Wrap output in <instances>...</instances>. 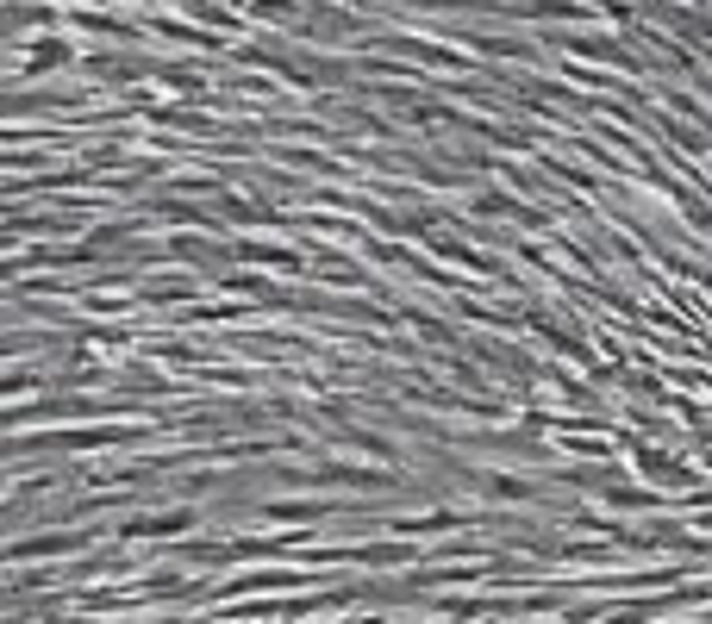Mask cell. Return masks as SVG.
<instances>
[{
	"label": "cell",
	"instance_id": "obj_1",
	"mask_svg": "<svg viewBox=\"0 0 712 624\" xmlns=\"http://www.w3.org/2000/svg\"><path fill=\"white\" fill-rule=\"evenodd\" d=\"M88 544H95L88 530H32V537H13L0 556H13V562H50V556H69V549H88Z\"/></svg>",
	"mask_w": 712,
	"mask_h": 624
},
{
	"label": "cell",
	"instance_id": "obj_2",
	"mask_svg": "<svg viewBox=\"0 0 712 624\" xmlns=\"http://www.w3.org/2000/svg\"><path fill=\"white\" fill-rule=\"evenodd\" d=\"M632 462L644 468L650 481H663V487H694V468L681 462V456H663L656 443H632Z\"/></svg>",
	"mask_w": 712,
	"mask_h": 624
},
{
	"label": "cell",
	"instance_id": "obj_3",
	"mask_svg": "<svg viewBox=\"0 0 712 624\" xmlns=\"http://www.w3.org/2000/svg\"><path fill=\"white\" fill-rule=\"evenodd\" d=\"M569 50H575V57H587V62H613V69H644L637 50H625L618 38H601V31H575Z\"/></svg>",
	"mask_w": 712,
	"mask_h": 624
},
{
	"label": "cell",
	"instance_id": "obj_4",
	"mask_svg": "<svg viewBox=\"0 0 712 624\" xmlns=\"http://www.w3.org/2000/svg\"><path fill=\"white\" fill-rule=\"evenodd\" d=\"M182 530H194V513L188 506H175V513H144V518H126L119 525V537H182Z\"/></svg>",
	"mask_w": 712,
	"mask_h": 624
},
{
	"label": "cell",
	"instance_id": "obj_5",
	"mask_svg": "<svg viewBox=\"0 0 712 624\" xmlns=\"http://www.w3.org/2000/svg\"><path fill=\"white\" fill-rule=\"evenodd\" d=\"M332 513H338L332 499H270L263 506L270 525H319V518H332Z\"/></svg>",
	"mask_w": 712,
	"mask_h": 624
},
{
	"label": "cell",
	"instance_id": "obj_6",
	"mask_svg": "<svg viewBox=\"0 0 712 624\" xmlns=\"http://www.w3.org/2000/svg\"><path fill=\"white\" fill-rule=\"evenodd\" d=\"M69 57H76V45L57 38V31H45V38L26 50V76H57V69H69Z\"/></svg>",
	"mask_w": 712,
	"mask_h": 624
},
{
	"label": "cell",
	"instance_id": "obj_7",
	"mask_svg": "<svg viewBox=\"0 0 712 624\" xmlns=\"http://www.w3.org/2000/svg\"><path fill=\"white\" fill-rule=\"evenodd\" d=\"M237 263H263V269H282V275H301L306 256L301 250H282V244H232Z\"/></svg>",
	"mask_w": 712,
	"mask_h": 624
},
{
	"label": "cell",
	"instance_id": "obj_8",
	"mask_svg": "<svg viewBox=\"0 0 712 624\" xmlns=\"http://www.w3.org/2000/svg\"><path fill=\"white\" fill-rule=\"evenodd\" d=\"M81 69H88V76H100V81H131V76H144L150 62L131 57V50H107V57H81Z\"/></svg>",
	"mask_w": 712,
	"mask_h": 624
},
{
	"label": "cell",
	"instance_id": "obj_9",
	"mask_svg": "<svg viewBox=\"0 0 712 624\" xmlns=\"http://www.w3.org/2000/svg\"><path fill=\"white\" fill-rule=\"evenodd\" d=\"M256 587H313V575H301V568H270V575H237V581H225V599H237V593H256Z\"/></svg>",
	"mask_w": 712,
	"mask_h": 624
},
{
	"label": "cell",
	"instance_id": "obj_10",
	"mask_svg": "<svg viewBox=\"0 0 712 624\" xmlns=\"http://www.w3.org/2000/svg\"><path fill=\"white\" fill-rule=\"evenodd\" d=\"M313 38H350L357 31V13H344V7H306V19H301Z\"/></svg>",
	"mask_w": 712,
	"mask_h": 624
},
{
	"label": "cell",
	"instance_id": "obj_11",
	"mask_svg": "<svg viewBox=\"0 0 712 624\" xmlns=\"http://www.w3.org/2000/svg\"><path fill=\"white\" fill-rule=\"evenodd\" d=\"M431 250H438L443 263H457V269H481V275H500V263H494V256H481V250L457 244V237H431Z\"/></svg>",
	"mask_w": 712,
	"mask_h": 624
},
{
	"label": "cell",
	"instance_id": "obj_12",
	"mask_svg": "<svg viewBox=\"0 0 712 624\" xmlns=\"http://www.w3.org/2000/svg\"><path fill=\"white\" fill-rule=\"evenodd\" d=\"M26 26H50V7H38V0H13V7H0V38H7V31H26Z\"/></svg>",
	"mask_w": 712,
	"mask_h": 624
},
{
	"label": "cell",
	"instance_id": "obj_13",
	"mask_svg": "<svg viewBox=\"0 0 712 624\" xmlns=\"http://www.w3.org/2000/svg\"><path fill=\"white\" fill-rule=\"evenodd\" d=\"M601 494L613 499L618 513H632V506H663V494H656V487H637V481H606Z\"/></svg>",
	"mask_w": 712,
	"mask_h": 624
},
{
	"label": "cell",
	"instance_id": "obj_14",
	"mask_svg": "<svg viewBox=\"0 0 712 624\" xmlns=\"http://www.w3.org/2000/svg\"><path fill=\"white\" fill-rule=\"evenodd\" d=\"M237 7H244L251 19H282V26H301V19H306L301 0H237Z\"/></svg>",
	"mask_w": 712,
	"mask_h": 624
},
{
	"label": "cell",
	"instance_id": "obj_15",
	"mask_svg": "<svg viewBox=\"0 0 712 624\" xmlns=\"http://www.w3.org/2000/svg\"><path fill=\"white\" fill-rule=\"evenodd\" d=\"M220 218H237V225H275L282 213H270V206H251V201H237V194H220Z\"/></svg>",
	"mask_w": 712,
	"mask_h": 624
},
{
	"label": "cell",
	"instance_id": "obj_16",
	"mask_svg": "<svg viewBox=\"0 0 712 624\" xmlns=\"http://www.w3.org/2000/svg\"><path fill=\"white\" fill-rule=\"evenodd\" d=\"M319 481H325V487H381V468H344V462H332V468H319Z\"/></svg>",
	"mask_w": 712,
	"mask_h": 624
},
{
	"label": "cell",
	"instance_id": "obj_17",
	"mask_svg": "<svg viewBox=\"0 0 712 624\" xmlns=\"http://www.w3.org/2000/svg\"><path fill=\"white\" fill-rule=\"evenodd\" d=\"M313 250H319V244H313ZM313 275H319V281H363V269H350L344 256H332V250H319V256H313Z\"/></svg>",
	"mask_w": 712,
	"mask_h": 624
},
{
	"label": "cell",
	"instance_id": "obj_18",
	"mask_svg": "<svg viewBox=\"0 0 712 624\" xmlns=\"http://www.w3.org/2000/svg\"><path fill=\"white\" fill-rule=\"evenodd\" d=\"M475 487H481V494H500V499H531V487L513 481V475H475Z\"/></svg>",
	"mask_w": 712,
	"mask_h": 624
},
{
	"label": "cell",
	"instance_id": "obj_19",
	"mask_svg": "<svg viewBox=\"0 0 712 624\" xmlns=\"http://www.w3.org/2000/svg\"><path fill=\"white\" fill-rule=\"evenodd\" d=\"M157 76H163V81H169V88H182V94H194V100H201V94H206V81H201V76H194V69H175V62H163Z\"/></svg>",
	"mask_w": 712,
	"mask_h": 624
},
{
	"label": "cell",
	"instance_id": "obj_20",
	"mask_svg": "<svg viewBox=\"0 0 712 624\" xmlns=\"http://www.w3.org/2000/svg\"><path fill=\"white\" fill-rule=\"evenodd\" d=\"M188 13H201L206 26H225V31H237V19L225 13V7H213V0H188Z\"/></svg>",
	"mask_w": 712,
	"mask_h": 624
},
{
	"label": "cell",
	"instance_id": "obj_21",
	"mask_svg": "<svg viewBox=\"0 0 712 624\" xmlns=\"http://www.w3.org/2000/svg\"><path fill=\"white\" fill-rule=\"evenodd\" d=\"M412 325L426 331L431 343H457V331H450V325H438V319H412Z\"/></svg>",
	"mask_w": 712,
	"mask_h": 624
},
{
	"label": "cell",
	"instance_id": "obj_22",
	"mask_svg": "<svg viewBox=\"0 0 712 624\" xmlns=\"http://www.w3.org/2000/svg\"><path fill=\"white\" fill-rule=\"evenodd\" d=\"M400 7H431V13H457V7H469V0H400Z\"/></svg>",
	"mask_w": 712,
	"mask_h": 624
},
{
	"label": "cell",
	"instance_id": "obj_23",
	"mask_svg": "<svg viewBox=\"0 0 712 624\" xmlns=\"http://www.w3.org/2000/svg\"><path fill=\"white\" fill-rule=\"evenodd\" d=\"M26 388H32V374H26V369H19V374H0V393H26Z\"/></svg>",
	"mask_w": 712,
	"mask_h": 624
},
{
	"label": "cell",
	"instance_id": "obj_24",
	"mask_svg": "<svg viewBox=\"0 0 712 624\" xmlns=\"http://www.w3.org/2000/svg\"><path fill=\"white\" fill-rule=\"evenodd\" d=\"M7 244H13V225H0V250H7Z\"/></svg>",
	"mask_w": 712,
	"mask_h": 624
}]
</instances>
